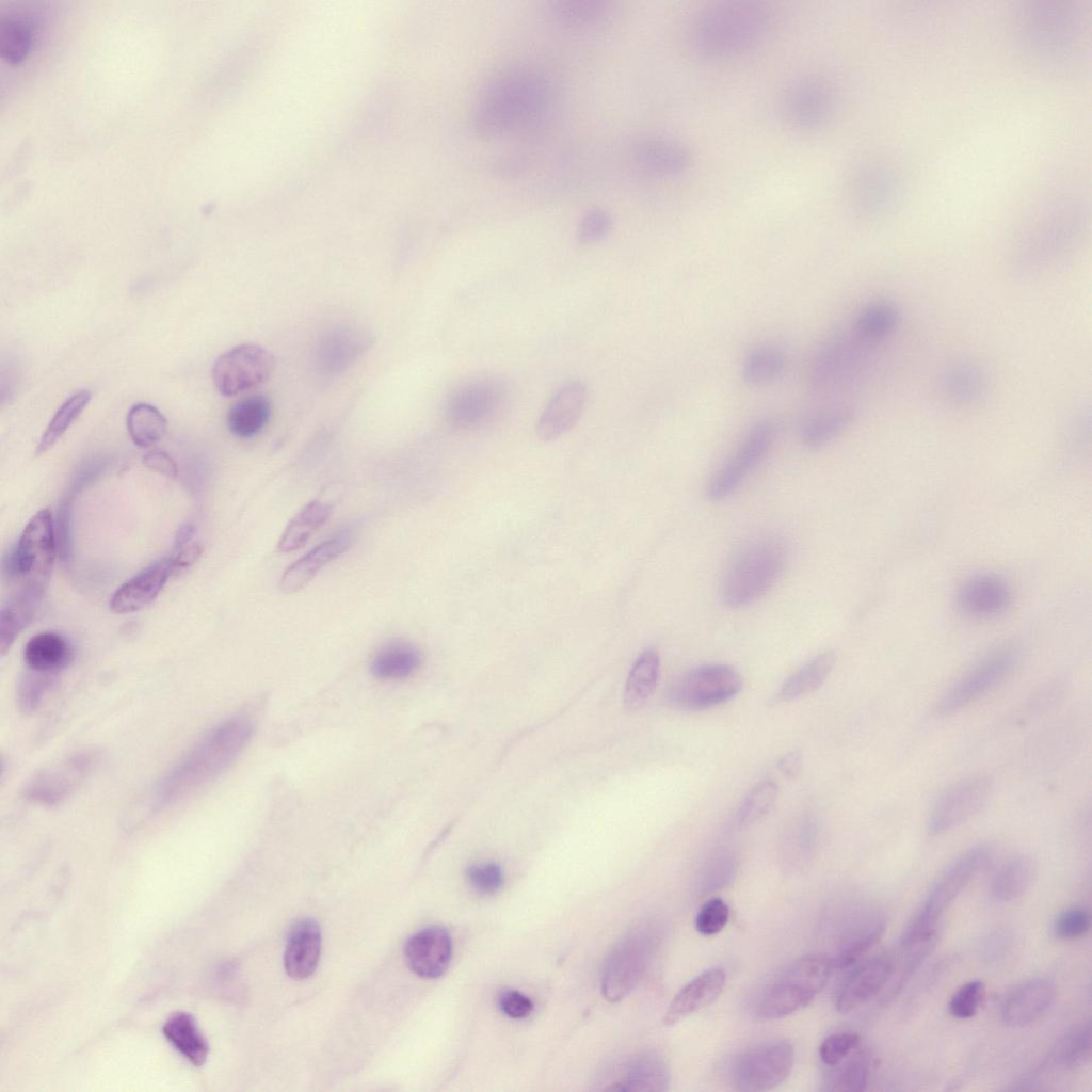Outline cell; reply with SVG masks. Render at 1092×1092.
Masks as SVG:
<instances>
[{"label":"cell","instance_id":"e0dca14e","mask_svg":"<svg viewBox=\"0 0 1092 1092\" xmlns=\"http://www.w3.org/2000/svg\"><path fill=\"white\" fill-rule=\"evenodd\" d=\"M895 968L888 953H879L857 964L840 984L835 1008L849 1013L876 997L887 984Z\"/></svg>","mask_w":1092,"mask_h":1092},{"label":"cell","instance_id":"c3c4849f","mask_svg":"<svg viewBox=\"0 0 1092 1092\" xmlns=\"http://www.w3.org/2000/svg\"><path fill=\"white\" fill-rule=\"evenodd\" d=\"M778 793L777 784L771 780L760 781L755 784L745 794L737 809V826L745 829L762 820L774 806Z\"/></svg>","mask_w":1092,"mask_h":1092},{"label":"cell","instance_id":"30bf717a","mask_svg":"<svg viewBox=\"0 0 1092 1092\" xmlns=\"http://www.w3.org/2000/svg\"><path fill=\"white\" fill-rule=\"evenodd\" d=\"M794 1048L786 1041L757 1045L739 1055L733 1065L736 1089L746 1092L770 1091L790 1075Z\"/></svg>","mask_w":1092,"mask_h":1092},{"label":"cell","instance_id":"bcb514c9","mask_svg":"<svg viewBox=\"0 0 1092 1092\" xmlns=\"http://www.w3.org/2000/svg\"><path fill=\"white\" fill-rule=\"evenodd\" d=\"M832 1069L826 1080L828 1090L857 1092L866 1089L870 1077V1059L860 1046Z\"/></svg>","mask_w":1092,"mask_h":1092},{"label":"cell","instance_id":"4dcf8cb0","mask_svg":"<svg viewBox=\"0 0 1092 1092\" xmlns=\"http://www.w3.org/2000/svg\"><path fill=\"white\" fill-rule=\"evenodd\" d=\"M162 1032L170 1044L195 1066H202L208 1057L209 1045L195 1018L186 1012L168 1017Z\"/></svg>","mask_w":1092,"mask_h":1092},{"label":"cell","instance_id":"7402d4cb","mask_svg":"<svg viewBox=\"0 0 1092 1092\" xmlns=\"http://www.w3.org/2000/svg\"><path fill=\"white\" fill-rule=\"evenodd\" d=\"M1056 985L1047 978H1033L1016 986L1001 1007L1002 1022L1010 1027H1024L1039 1019L1051 1007Z\"/></svg>","mask_w":1092,"mask_h":1092},{"label":"cell","instance_id":"f6af8a7d","mask_svg":"<svg viewBox=\"0 0 1092 1092\" xmlns=\"http://www.w3.org/2000/svg\"><path fill=\"white\" fill-rule=\"evenodd\" d=\"M127 431L134 445L150 447L161 440L167 431V420L154 405L136 403L127 414Z\"/></svg>","mask_w":1092,"mask_h":1092},{"label":"cell","instance_id":"52a82bcc","mask_svg":"<svg viewBox=\"0 0 1092 1092\" xmlns=\"http://www.w3.org/2000/svg\"><path fill=\"white\" fill-rule=\"evenodd\" d=\"M55 560V537L49 509L39 510L25 527L7 563L18 590L44 595Z\"/></svg>","mask_w":1092,"mask_h":1092},{"label":"cell","instance_id":"f1b7e54d","mask_svg":"<svg viewBox=\"0 0 1092 1092\" xmlns=\"http://www.w3.org/2000/svg\"><path fill=\"white\" fill-rule=\"evenodd\" d=\"M321 953V931L314 919L304 918L291 928L284 953V966L293 979H306L316 970Z\"/></svg>","mask_w":1092,"mask_h":1092},{"label":"cell","instance_id":"d4e9b609","mask_svg":"<svg viewBox=\"0 0 1092 1092\" xmlns=\"http://www.w3.org/2000/svg\"><path fill=\"white\" fill-rule=\"evenodd\" d=\"M172 555L149 565L123 583L111 597L110 609L117 614L136 612L149 605L171 576Z\"/></svg>","mask_w":1092,"mask_h":1092},{"label":"cell","instance_id":"b9f144b4","mask_svg":"<svg viewBox=\"0 0 1092 1092\" xmlns=\"http://www.w3.org/2000/svg\"><path fill=\"white\" fill-rule=\"evenodd\" d=\"M271 416V403L260 395L238 400L227 413V427L237 437L251 438L258 434Z\"/></svg>","mask_w":1092,"mask_h":1092},{"label":"cell","instance_id":"277c9868","mask_svg":"<svg viewBox=\"0 0 1092 1092\" xmlns=\"http://www.w3.org/2000/svg\"><path fill=\"white\" fill-rule=\"evenodd\" d=\"M788 559V544L780 535L765 534L739 546L726 563L720 596L729 607L752 604L778 579Z\"/></svg>","mask_w":1092,"mask_h":1092},{"label":"cell","instance_id":"9a60e30c","mask_svg":"<svg viewBox=\"0 0 1092 1092\" xmlns=\"http://www.w3.org/2000/svg\"><path fill=\"white\" fill-rule=\"evenodd\" d=\"M992 791L987 777L975 776L949 788L935 803L927 823L929 835L943 834L976 815Z\"/></svg>","mask_w":1092,"mask_h":1092},{"label":"cell","instance_id":"94428289","mask_svg":"<svg viewBox=\"0 0 1092 1092\" xmlns=\"http://www.w3.org/2000/svg\"><path fill=\"white\" fill-rule=\"evenodd\" d=\"M202 552L203 547L198 542L190 543L179 548L175 555H172L171 576L179 575L196 563Z\"/></svg>","mask_w":1092,"mask_h":1092},{"label":"cell","instance_id":"f5cc1de1","mask_svg":"<svg viewBox=\"0 0 1092 1092\" xmlns=\"http://www.w3.org/2000/svg\"><path fill=\"white\" fill-rule=\"evenodd\" d=\"M985 997V985L981 980H970L952 994L948 1008L950 1014L960 1019L973 1017Z\"/></svg>","mask_w":1092,"mask_h":1092},{"label":"cell","instance_id":"11a10c76","mask_svg":"<svg viewBox=\"0 0 1092 1092\" xmlns=\"http://www.w3.org/2000/svg\"><path fill=\"white\" fill-rule=\"evenodd\" d=\"M860 1046V1035L838 1032L826 1037L819 1047V1057L829 1067L835 1066Z\"/></svg>","mask_w":1092,"mask_h":1092},{"label":"cell","instance_id":"cb8c5ba5","mask_svg":"<svg viewBox=\"0 0 1092 1092\" xmlns=\"http://www.w3.org/2000/svg\"><path fill=\"white\" fill-rule=\"evenodd\" d=\"M960 609L971 616L992 617L1002 613L1011 600L1008 583L993 573L969 577L958 592Z\"/></svg>","mask_w":1092,"mask_h":1092},{"label":"cell","instance_id":"9f6ffc18","mask_svg":"<svg viewBox=\"0 0 1092 1092\" xmlns=\"http://www.w3.org/2000/svg\"><path fill=\"white\" fill-rule=\"evenodd\" d=\"M729 919V908L721 898L706 901L695 917V929L703 935H714L722 931Z\"/></svg>","mask_w":1092,"mask_h":1092},{"label":"cell","instance_id":"ffe728a7","mask_svg":"<svg viewBox=\"0 0 1092 1092\" xmlns=\"http://www.w3.org/2000/svg\"><path fill=\"white\" fill-rule=\"evenodd\" d=\"M404 954L414 974L425 979L438 978L451 962V935L439 926L424 928L407 940Z\"/></svg>","mask_w":1092,"mask_h":1092},{"label":"cell","instance_id":"6f0895ef","mask_svg":"<svg viewBox=\"0 0 1092 1092\" xmlns=\"http://www.w3.org/2000/svg\"><path fill=\"white\" fill-rule=\"evenodd\" d=\"M612 227L611 214L601 208L588 210L580 219L577 237L582 243H592L605 238Z\"/></svg>","mask_w":1092,"mask_h":1092},{"label":"cell","instance_id":"e575fe53","mask_svg":"<svg viewBox=\"0 0 1092 1092\" xmlns=\"http://www.w3.org/2000/svg\"><path fill=\"white\" fill-rule=\"evenodd\" d=\"M885 918L879 914L866 917L856 924L842 938L835 956L831 959L834 968H845L860 961L882 937Z\"/></svg>","mask_w":1092,"mask_h":1092},{"label":"cell","instance_id":"e7e4bbea","mask_svg":"<svg viewBox=\"0 0 1092 1092\" xmlns=\"http://www.w3.org/2000/svg\"><path fill=\"white\" fill-rule=\"evenodd\" d=\"M193 532H194L193 526H191L189 524H186L184 526H182L179 529L178 534L176 536V543H175L176 548L179 549L182 546L187 545V543H188L189 539L192 536Z\"/></svg>","mask_w":1092,"mask_h":1092},{"label":"cell","instance_id":"1f68e13d","mask_svg":"<svg viewBox=\"0 0 1092 1092\" xmlns=\"http://www.w3.org/2000/svg\"><path fill=\"white\" fill-rule=\"evenodd\" d=\"M1037 864L1028 855H1016L1001 864L994 872L990 889L999 901H1012L1024 895L1037 877Z\"/></svg>","mask_w":1092,"mask_h":1092},{"label":"cell","instance_id":"91938a15","mask_svg":"<svg viewBox=\"0 0 1092 1092\" xmlns=\"http://www.w3.org/2000/svg\"><path fill=\"white\" fill-rule=\"evenodd\" d=\"M498 1006L503 1014L513 1019L528 1017L533 1011L532 1000L515 990H505L498 997Z\"/></svg>","mask_w":1092,"mask_h":1092},{"label":"cell","instance_id":"d590c367","mask_svg":"<svg viewBox=\"0 0 1092 1092\" xmlns=\"http://www.w3.org/2000/svg\"><path fill=\"white\" fill-rule=\"evenodd\" d=\"M71 656L70 647L59 633L47 631L33 636L23 651L25 662L36 673L48 674L64 668Z\"/></svg>","mask_w":1092,"mask_h":1092},{"label":"cell","instance_id":"7bdbcfd3","mask_svg":"<svg viewBox=\"0 0 1092 1092\" xmlns=\"http://www.w3.org/2000/svg\"><path fill=\"white\" fill-rule=\"evenodd\" d=\"M42 595L18 590L1 610L0 651L4 654L18 633L31 622Z\"/></svg>","mask_w":1092,"mask_h":1092},{"label":"cell","instance_id":"d6a6232c","mask_svg":"<svg viewBox=\"0 0 1092 1092\" xmlns=\"http://www.w3.org/2000/svg\"><path fill=\"white\" fill-rule=\"evenodd\" d=\"M420 651L410 642L397 640L383 645L371 660L372 674L382 680L411 676L421 664Z\"/></svg>","mask_w":1092,"mask_h":1092},{"label":"cell","instance_id":"6da1fadb","mask_svg":"<svg viewBox=\"0 0 1092 1092\" xmlns=\"http://www.w3.org/2000/svg\"><path fill=\"white\" fill-rule=\"evenodd\" d=\"M552 102V84L543 71L511 66L497 73L480 92L473 108V129L487 139L534 130L549 116Z\"/></svg>","mask_w":1092,"mask_h":1092},{"label":"cell","instance_id":"816d5d0a","mask_svg":"<svg viewBox=\"0 0 1092 1092\" xmlns=\"http://www.w3.org/2000/svg\"><path fill=\"white\" fill-rule=\"evenodd\" d=\"M606 3L596 0H564L552 3L550 13L555 19L567 27L590 25L606 12Z\"/></svg>","mask_w":1092,"mask_h":1092},{"label":"cell","instance_id":"603a6c76","mask_svg":"<svg viewBox=\"0 0 1092 1092\" xmlns=\"http://www.w3.org/2000/svg\"><path fill=\"white\" fill-rule=\"evenodd\" d=\"M587 402V389L580 382L562 386L549 400L536 423V435L544 441L559 438L579 420Z\"/></svg>","mask_w":1092,"mask_h":1092},{"label":"cell","instance_id":"7c38bea8","mask_svg":"<svg viewBox=\"0 0 1092 1092\" xmlns=\"http://www.w3.org/2000/svg\"><path fill=\"white\" fill-rule=\"evenodd\" d=\"M1018 653L1013 647L999 648L967 671L936 704L935 713L951 716L999 685L1013 670Z\"/></svg>","mask_w":1092,"mask_h":1092},{"label":"cell","instance_id":"8fae6325","mask_svg":"<svg viewBox=\"0 0 1092 1092\" xmlns=\"http://www.w3.org/2000/svg\"><path fill=\"white\" fill-rule=\"evenodd\" d=\"M274 368L272 352L259 344L242 343L215 359L211 375L218 391L231 397L266 382Z\"/></svg>","mask_w":1092,"mask_h":1092},{"label":"cell","instance_id":"44dd1931","mask_svg":"<svg viewBox=\"0 0 1092 1092\" xmlns=\"http://www.w3.org/2000/svg\"><path fill=\"white\" fill-rule=\"evenodd\" d=\"M603 1085L601 1089L609 1091H664L669 1070L658 1054L641 1053L616 1065Z\"/></svg>","mask_w":1092,"mask_h":1092},{"label":"cell","instance_id":"f35d334b","mask_svg":"<svg viewBox=\"0 0 1092 1092\" xmlns=\"http://www.w3.org/2000/svg\"><path fill=\"white\" fill-rule=\"evenodd\" d=\"M660 671V659L657 651L647 648L636 659L628 674L624 703L630 710L641 708L657 686Z\"/></svg>","mask_w":1092,"mask_h":1092},{"label":"cell","instance_id":"484cf974","mask_svg":"<svg viewBox=\"0 0 1092 1092\" xmlns=\"http://www.w3.org/2000/svg\"><path fill=\"white\" fill-rule=\"evenodd\" d=\"M370 335L355 326L331 328L320 339L317 363L320 370L336 374L347 369L370 346Z\"/></svg>","mask_w":1092,"mask_h":1092},{"label":"cell","instance_id":"db71d44e","mask_svg":"<svg viewBox=\"0 0 1092 1092\" xmlns=\"http://www.w3.org/2000/svg\"><path fill=\"white\" fill-rule=\"evenodd\" d=\"M1091 927L1090 912L1082 906L1062 911L1054 921V934L1061 940H1077L1085 936Z\"/></svg>","mask_w":1092,"mask_h":1092},{"label":"cell","instance_id":"8d00e7d4","mask_svg":"<svg viewBox=\"0 0 1092 1092\" xmlns=\"http://www.w3.org/2000/svg\"><path fill=\"white\" fill-rule=\"evenodd\" d=\"M855 410L837 405L809 415L800 428L801 440L808 447H821L838 436L853 420Z\"/></svg>","mask_w":1092,"mask_h":1092},{"label":"cell","instance_id":"681fc988","mask_svg":"<svg viewBox=\"0 0 1092 1092\" xmlns=\"http://www.w3.org/2000/svg\"><path fill=\"white\" fill-rule=\"evenodd\" d=\"M1091 1051V1027L1087 1023L1065 1034L1054 1047L1048 1062L1053 1066L1073 1070L1086 1063Z\"/></svg>","mask_w":1092,"mask_h":1092},{"label":"cell","instance_id":"5bb4252c","mask_svg":"<svg viewBox=\"0 0 1092 1092\" xmlns=\"http://www.w3.org/2000/svg\"><path fill=\"white\" fill-rule=\"evenodd\" d=\"M775 435L776 428L772 421L762 420L754 424L711 478L708 496L719 500L733 494L767 454Z\"/></svg>","mask_w":1092,"mask_h":1092},{"label":"cell","instance_id":"680465c9","mask_svg":"<svg viewBox=\"0 0 1092 1092\" xmlns=\"http://www.w3.org/2000/svg\"><path fill=\"white\" fill-rule=\"evenodd\" d=\"M467 879L477 892L492 895L502 887L504 876L498 864L484 863L470 866L467 869Z\"/></svg>","mask_w":1092,"mask_h":1092},{"label":"cell","instance_id":"3957f363","mask_svg":"<svg viewBox=\"0 0 1092 1092\" xmlns=\"http://www.w3.org/2000/svg\"><path fill=\"white\" fill-rule=\"evenodd\" d=\"M253 730L252 720L241 716L214 727L159 784L157 805L176 802L223 773L245 748Z\"/></svg>","mask_w":1092,"mask_h":1092},{"label":"cell","instance_id":"4316f807","mask_svg":"<svg viewBox=\"0 0 1092 1092\" xmlns=\"http://www.w3.org/2000/svg\"><path fill=\"white\" fill-rule=\"evenodd\" d=\"M351 540L350 531L341 530L294 561L282 575V591L291 594L303 589L324 566L350 547Z\"/></svg>","mask_w":1092,"mask_h":1092},{"label":"cell","instance_id":"ba28073f","mask_svg":"<svg viewBox=\"0 0 1092 1092\" xmlns=\"http://www.w3.org/2000/svg\"><path fill=\"white\" fill-rule=\"evenodd\" d=\"M874 349L851 330L828 339L816 352L808 369V383L818 392L844 388L866 370Z\"/></svg>","mask_w":1092,"mask_h":1092},{"label":"cell","instance_id":"60d3db41","mask_svg":"<svg viewBox=\"0 0 1092 1092\" xmlns=\"http://www.w3.org/2000/svg\"><path fill=\"white\" fill-rule=\"evenodd\" d=\"M331 513L332 508L325 502L315 500L307 503L285 528L277 544L278 550L291 552L300 549L326 523Z\"/></svg>","mask_w":1092,"mask_h":1092},{"label":"cell","instance_id":"f546056e","mask_svg":"<svg viewBox=\"0 0 1092 1092\" xmlns=\"http://www.w3.org/2000/svg\"><path fill=\"white\" fill-rule=\"evenodd\" d=\"M989 388L985 372L971 362H958L947 367L940 381L943 398L951 405L969 407L982 401Z\"/></svg>","mask_w":1092,"mask_h":1092},{"label":"cell","instance_id":"836d02e7","mask_svg":"<svg viewBox=\"0 0 1092 1092\" xmlns=\"http://www.w3.org/2000/svg\"><path fill=\"white\" fill-rule=\"evenodd\" d=\"M835 664V655L828 651L814 657L781 686L774 702H792L816 691L828 678Z\"/></svg>","mask_w":1092,"mask_h":1092},{"label":"cell","instance_id":"d6986e66","mask_svg":"<svg viewBox=\"0 0 1092 1092\" xmlns=\"http://www.w3.org/2000/svg\"><path fill=\"white\" fill-rule=\"evenodd\" d=\"M501 400L502 390L494 382H470L450 395L445 406L446 417L457 427H476L494 416Z\"/></svg>","mask_w":1092,"mask_h":1092},{"label":"cell","instance_id":"5b68a950","mask_svg":"<svg viewBox=\"0 0 1092 1092\" xmlns=\"http://www.w3.org/2000/svg\"><path fill=\"white\" fill-rule=\"evenodd\" d=\"M991 857L985 845L974 846L960 854L938 877L902 937L901 946H910L934 937L941 917Z\"/></svg>","mask_w":1092,"mask_h":1092},{"label":"cell","instance_id":"7a4b0ae2","mask_svg":"<svg viewBox=\"0 0 1092 1092\" xmlns=\"http://www.w3.org/2000/svg\"><path fill=\"white\" fill-rule=\"evenodd\" d=\"M772 12L753 1H721L696 10L685 26L687 47L707 60H728L757 49L772 31Z\"/></svg>","mask_w":1092,"mask_h":1092},{"label":"cell","instance_id":"f907efd6","mask_svg":"<svg viewBox=\"0 0 1092 1092\" xmlns=\"http://www.w3.org/2000/svg\"><path fill=\"white\" fill-rule=\"evenodd\" d=\"M786 358L773 347H758L745 357L742 367L743 379L752 385L770 383L784 372Z\"/></svg>","mask_w":1092,"mask_h":1092},{"label":"cell","instance_id":"74e56055","mask_svg":"<svg viewBox=\"0 0 1092 1092\" xmlns=\"http://www.w3.org/2000/svg\"><path fill=\"white\" fill-rule=\"evenodd\" d=\"M90 759L75 757L38 776L30 788L34 799L52 803L66 796L87 771Z\"/></svg>","mask_w":1092,"mask_h":1092},{"label":"cell","instance_id":"8992f818","mask_svg":"<svg viewBox=\"0 0 1092 1092\" xmlns=\"http://www.w3.org/2000/svg\"><path fill=\"white\" fill-rule=\"evenodd\" d=\"M833 968L828 957L799 959L764 990L756 1005L757 1016L778 1019L807 1007L824 989Z\"/></svg>","mask_w":1092,"mask_h":1092},{"label":"cell","instance_id":"83f0119b","mask_svg":"<svg viewBox=\"0 0 1092 1092\" xmlns=\"http://www.w3.org/2000/svg\"><path fill=\"white\" fill-rule=\"evenodd\" d=\"M725 982L726 974L721 967H712L701 973L673 997L662 1023L667 1026L675 1025L708 1006L721 994Z\"/></svg>","mask_w":1092,"mask_h":1092},{"label":"cell","instance_id":"be15d7a7","mask_svg":"<svg viewBox=\"0 0 1092 1092\" xmlns=\"http://www.w3.org/2000/svg\"><path fill=\"white\" fill-rule=\"evenodd\" d=\"M778 770L788 778H796L803 770V755L799 750H791L777 761Z\"/></svg>","mask_w":1092,"mask_h":1092},{"label":"cell","instance_id":"ab89813d","mask_svg":"<svg viewBox=\"0 0 1092 1092\" xmlns=\"http://www.w3.org/2000/svg\"><path fill=\"white\" fill-rule=\"evenodd\" d=\"M899 321L900 314L894 303L878 301L863 308L852 331L862 340L876 347L895 332Z\"/></svg>","mask_w":1092,"mask_h":1092},{"label":"cell","instance_id":"ee69618b","mask_svg":"<svg viewBox=\"0 0 1092 1092\" xmlns=\"http://www.w3.org/2000/svg\"><path fill=\"white\" fill-rule=\"evenodd\" d=\"M34 22L28 14L17 12L3 18L0 25V53L10 64L26 59L34 43Z\"/></svg>","mask_w":1092,"mask_h":1092},{"label":"cell","instance_id":"6125c7cd","mask_svg":"<svg viewBox=\"0 0 1092 1092\" xmlns=\"http://www.w3.org/2000/svg\"><path fill=\"white\" fill-rule=\"evenodd\" d=\"M142 460L146 467L168 478H175L178 475L175 461L164 451H148L143 455Z\"/></svg>","mask_w":1092,"mask_h":1092},{"label":"cell","instance_id":"4fadbf2b","mask_svg":"<svg viewBox=\"0 0 1092 1092\" xmlns=\"http://www.w3.org/2000/svg\"><path fill=\"white\" fill-rule=\"evenodd\" d=\"M651 938L640 931L622 938L608 956L600 979L605 999L616 1002L638 985L649 961Z\"/></svg>","mask_w":1092,"mask_h":1092},{"label":"cell","instance_id":"ac0fdd59","mask_svg":"<svg viewBox=\"0 0 1092 1092\" xmlns=\"http://www.w3.org/2000/svg\"><path fill=\"white\" fill-rule=\"evenodd\" d=\"M632 160L647 176L672 178L689 170L692 156L687 145L676 138L647 135L635 143Z\"/></svg>","mask_w":1092,"mask_h":1092},{"label":"cell","instance_id":"9c48e42d","mask_svg":"<svg viewBox=\"0 0 1092 1092\" xmlns=\"http://www.w3.org/2000/svg\"><path fill=\"white\" fill-rule=\"evenodd\" d=\"M740 674L728 664H703L680 675L669 688L671 705L685 711L706 710L734 698L742 689Z\"/></svg>","mask_w":1092,"mask_h":1092},{"label":"cell","instance_id":"2e32d148","mask_svg":"<svg viewBox=\"0 0 1092 1092\" xmlns=\"http://www.w3.org/2000/svg\"><path fill=\"white\" fill-rule=\"evenodd\" d=\"M783 109L791 126L814 130L830 119L834 96L830 85L822 79L804 77L788 86L783 98Z\"/></svg>","mask_w":1092,"mask_h":1092},{"label":"cell","instance_id":"7dc6e473","mask_svg":"<svg viewBox=\"0 0 1092 1092\" xmlns=\"http://www.w3.org/2000/svg\"><path fill=\"white\" fill-rule=\"evenodd\" d=\"M92 395L87 389L79 390L68 397L58 408L36 447V454L45 453L64 435L70 425L78 419L83 410L91 401Z\"/></svg>","mask_w":1092,"mask_h":1092}]
</instances>
